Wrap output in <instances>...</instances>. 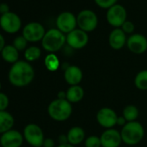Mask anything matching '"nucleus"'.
Instances as JSON below:
<instances>
[{
  "instance_id": "f257e3e1",
  "label": "nucleus",
  "mask_w": 147,
  "mask_h": 147,
  "mask_svg": "<svg viewBox=\"0 0 147 147\" xmlns=\"http://www.w3.org/2000/svg\"><path fill=\"white\" fill-rule=\"evenodd\" d=\"M34 77V68L30 63L26 61H18L12 64L8 75L10 82L18 88L28 86L31 83Z\"/></svg>"
},
{
  "instance_id": "f03ea898",
  "label": "nucleus",
  "mask_w": 147,
  "mask_h": 147,
  "mask_svg": "<svg viewBox=\"0 0 147 147\" xmlns=\"http://www.w3.org/2000/svg\"><path fill=\"white\" fill-rule=\"evenodd\" d=\"M122 142L128 145H135L138 144L144 136L143 125L138 121L127 122L120 131Z\"/></svg>"
},
{
  "instance_id": "7ed1b4c3",
  "label": "nucleus",
  "mask_w": 147,
  "mask_h": 147,
  "mask_svg": "<svg viewBox=\"0 0 147 147\" xmlns=\"http://www.w3.org/2000/svg\"><path fill=\"white\" fill-rule=\"evenodd\" d=\"M73 112L72 105L67 100L55 99L48 107L49 117L55 121H65L69 119Z\"/></svg>"
},
{
  "instance_id": "20e7f679",
  "label": "nucleus",
  "mask_w": 147,
  "mask_h": 147,
  "mask_svg": "<svg viewBox=\"0 0 147 147\" xmlns=\"http://www.w3.org/2000/svg\"><path fill=\"white\" fill-rule=\"evenodd\" d=\"M66 42V36L61 32L58 29H50L46 31L42 40V48L49 52L55 53L60 50Z\"/></svg>"
},
{
  "instance_id": "39448f33",
  "label": "nucleus",
  "mask_w": 147,
  "mask_h": 147,
  "mask_svg": "<svg viewBox=\"0 0 147 147\" xmlns=\"http://www.w3.org/2000/svg\"><path fill=\"white\" fill-rule=\"evenodd\" d=\"M76 18L78 28L87 33L94 31L98 26V17L96 13L91 10L81 11L78 13Z\"/></svg>"
},
{
  "instance_id": "423d86ee",
  "label": "nucleus",
  "mask_w": 147,
  "mask_h": 147,
  "mask_svg": "<svg viewBox=\"0 0 147 147\" xmlns=\"http://www.w3.org/2000/svg\"><path fill=\"white\" fill-rule=\"evenodd\" d=\"M106 18L107 23L111 26L114 27L115 29L121 28L123 24L126 21L127 12L123 5L116 4L113 6L107 9Z\"/></svg>"
},
{
  "instance_id": "0eeeda50",
  "label": "nucleus",
  "mask_w": 147,
  "mask_h": 147,
  "mask_svg": "<svg viewBox=\"0 0 147 147\" xmlns=\"http://www.w3.org/2000/svg\"><path fill=\"white\" fill-rule=\"evenodd\" d=\"M24 138L33 147H42L45 139L42 128L36 124H29L24 127Z\"/></svg>"
},
{
  "instance_id": "6e6552de",
  "label": "nucleus",
  "mask_w": 147,
  "mask_h": 147,
  "mask_svg": "<svg viewBox=\"0 0 147 147\" xmlns=\"http://www.w3.org/2000/svg\"><path fill=\"white\" fill-rule=\"evenodd\" d=\"M0 27L9 34L17 33L22 27V21L20 17L14 12H8L0 17Z\"/></svg>"
},
{
  "instance_id": "1a4fd4ad",
  "label": "nucleus",
  "mask_w": 147,
  "mask_h": 147,
  "mask_svg": "<svg viewBox=\"0 0 147 147\" xmlns=\"http://www.w3.org/2000/svg\"><path fill=\"white\" fill-rule=\"evenodd\" d=\"M55 24L57 29L61 32L67 35L68 33L76 29L77 18L70 11H63L58 15Z\"/></svg>"
},
{
  "instance_id": "9d476101",
  "label": "nucleus",
  "mask_w": 147,
  "mask_h": 147,
  "mask_svg": "<svg viewBox=\"0 0 147 147\" xmlns=\"http://www.w3.org/2000/svg\"><path fill=\"white\" fill-rule=\"evenodd\" d=\"M46 31L42 24L37 22H31L27 24L23 29V36L30 42H36L42 41Z\"/></svg>"
},
{
  "instance_id": "9b49d317",
  "label": "nucleus",
  "mask_w": 147,
  "mask_h": 147,
  "mask_svg": "<svg viewBox=\"0 0 147 147\" xmlns=\"http://www.w3.org/2000/svg\"><path fill=\"white\" fill-rule=\"evenodd\" d=\"M66 42L72 49H81L88 44V35L79 28L76 29L66 36Z\"/></svg>"
},
{
  "instance_id": "f8f14e48",
  "label": "nucleus",
  "mask_w": 147,
  "mask_h": 147,
  "mask_svg": "<svg viewBox=\"0 0 147 147\" xmlns=\"http://www.w3.org/2000/svg\"><path fill=\"white\" fill-rule=\"evenodd\" d=\"M118 115L114 110L109 107H103L97 113L96 119L100 125L106 129H111L117 125Z\"/></svg>"
},
{
  "instance_id": "ddd939ff",
  "label": "nucleus",
  "mask_w": 147,
  "mask_h": 147,
  "mask_svg": "<svg viewBox=\"0 0 147 147\" xmlns=\"http://www.w3.org/2000/svg\"><path fill=\"white\" fill-rule=\"evenodd\" d=\"M126 46L133 54H143L147 50V38L141 34H132L127 39Z\"/></svg>"
},
{
  "instance_id": "4468645a",
  "label": "nucleus",
  "mask_w": 147,
  "mask_h": 147,
  "mask_svg": "<svg viewBox=\"0 0 147 147\" xmlns=\"http://www.w3.org/2000/svg\"><path fill=\"white\" fill-rule=\"evenodd\" d=\"M24 135L17 130H10L2 134L0 144L2 147H20L24 142Z\"/></svg>"
},
{
  "instance_id": "2eb2a0df",
  "label": "nucleus",
  "mask_w": 147,
  "mask_h": 147,
  "mask_svg": "<svg viewBox=\"0 0 147 147\" xmlns=\"http://www.w3.org/2000/svg\"><path fill=\"white\" fill-rule=\"evenodd\" d=\"M100 138L102 147H119L122 142L120 132L113 128L107 129Z\"/></svg>"
},
{
  "instance_id": "dca6fc26",
  "label": "nucleus",
  "mask_w": 147,
  "mask_h": 147,
  "mask_svg": "<svg viewBox=\"0 0 147 147\" xmlns=\"http://www.w3.org/2000/svg\"><path fill=\"white\" fill-rule=\"evenodd\" d=\"M126 34L120 29L116 28L111 31L108 37V43L109 46L115 50L121 49L126 44Z\"/></svg>"
},
{
  "instance_id": "f3484780",
  "label": "nucleus",
  "mask_w": 147,
  "mask_h": 147,
  "mask_svg": "<svg viewBox=\"0 0 147 147\" xmlns=\"http://www.w3.org/2000/svg\"><path fill=\"white\" fill-rule=\"evenodd\" d=\"M83 77L82 69L75 65L68 66L64 71V79L70 86L79 85Z\"/></svg>"
},
{
  "instance_id": "a211bd4d",
  "label": "nucleus",
  "mask_w": 147,
  "mask_h": 147,
  "mask_svg": "<svg viewBox=\"0 0 147 147\" xmlns=\"http://www.w3.org/2000/svg\"><path fill=\"white\" fill-rule=\"evenodd\" d=\"M67 138L68 144L74 146L77 145L84 141L85 131L80 126H74L67 131Z\"/></svg>"
},
{
  "instance_id": "6ab92c4d",
  "label": "nucleus",
  "mask_w": 147,
  "mask_h": 147,
  "mask_svg": "<svg viewBox=\"0 0 147 147\" xmlns=\"http://www.w3.org/2000/svg\"><path fill=\"white\" fill-rule=\"evenodd\" d=\"M67 94V100L70 103H77L81 101L84 97V89L79 86H70L66 91Z\"/></svg>"
},
{
  "instance_id": "aec40b11",
  "label": "nucleus",
  "mask_w": 147,
  "mask_h": 147,
  "mask_svg": "<svg viewBox=\"0 0 147 147\" xmlns=\"http://www.w3.org/2000/svg\"><path fill=\"white\" fill-rule=\"evenodd\" d=\"M14 125V118L9 112L0 111V133L3 134L12 129Z\"/></svg>"
},
{
  "instance_id": "412c9836",
  "label": "nucleus",
  "mask_w": 147,
  "mask_h": 147,
  "mask_svg": "<svg viewBox=\"0 0 147 147\" xmlns=\"http://www.w3.org/2000/svg\"><path fill=\"white\" fill-rule=\"evenodd\" d=\"M1 55L2 58L6 62L14 64L17 61H18V57H19L18 50L13 45H5V47L1 52Z\"/></svg>"
},
{
  "instance_id": "4be33fe9",
  "label": "nucleus",
  "mask_w": 147,
  "mask_h": 147,
  "mask_svg": "<svg viewBox=\"0 0 147 147\" xmlns=\"http://www.w3.org/2000/svg\"><path fill=\"white\" fill-rule=\"evenodd\" d=\"M138 115H139L138 109L134 105H128L123 110V117L125 119L126 122L137 121Z\"/></svg>"
},
{
  "instance_id": "5701e85b",
  "label": "nucleus",
  "mask_w": 147,
  "mask_h": 147,
  "mask_svg": "<svg viewBox=\"0 0 147 147\" xmlns=\"http://www.w3.org/2000/svg\"><path fill=\"white\" fill-rule=\"evenodd\" d=\"M134 84L139 90H147V70H142L137 74L134 79Z\"/></svg>"
},
{
  "instance_id": "b1692460",
  "label": "nucleus",
  "mask_w": 147,
  "mask_h": 147,
  "mask_svg": "<svg viewBox=\"0 0 147 147\" xmlns=\"http://www.w3.org/2000/svg\"><path fill=\"white\" fill-rule=\"evenodd\" d=\"M44 65L49 71H56L60 66L58 57L54 53H49L44 59Z\"/></svg>"
},
{
  "instance_id": "393cba45",
  "label": "nucleus",
  "mask_w": 147,
  "mask_h": 147,
  "mask_svg": "<svg viewBox=\"0 0 147 147\" xmlns=\"http://www.w3.org/2000/svg\"><path fill=\"white\" fill-rule=\"evenodd\" d=\"M41 54H42V51L40 48L36 46H30L25 49L24 57H25L26 61L30 62V61H34L39 59L41 56Z\"/></svg>"
},
{
  "instance_id": "a878e982",
  "label": "nucleus",
  "mask_w": 147,
  "mask_h": 147,
  "mask_svg": "<svg viewBox=\"0 0 147 147\" xmlns=\"http://www.w3.org/2000/svg\"><path fill=\"white\" fill-rule=\"evenodd\" d=\"M85 146L86 147H102L100 138L95 135L89 136L85 139Z\"/></svg>"
},
{
  "instance_id": "bb28decb",
  "label": "nucleus",
  "mask_w": 147,
  "mask_h": 147,
  "mask_svg": "<svg viewBox=\"0 0 147 147\" xmlns=\"http://www.w3.org/2000/svg\"><path fill=\"white\" fill-rule=\"evenodd\" d=\"M27 43L28 41L23 36H17L14 41H13V46L18 50V51H22L24 49H26L27 48Z\"/></svg>"
},
{
  "instance_id": "cd10ccee",
  "label": "nucleus",
  "mask_w": 147,
  "mask_h": 147,
  "mask_svg": "<svg viewBox=\"0 0 147 147\" xmlns=\"http://www.w3.org/2000/svg\"><path fill=\"white\" fill-rule=\"evenodd\" d=\"M94 3L101 9H109L117 4L118 0H94Z\"/></svg>"
},
{
  "instance_id": "c85d7f7f",
  "label": "nucleus",
  "mask_w": 147,
  "mask_h": 147,
  "mask_svg": "<svg viewBox=\"0 0 147 147\" xmlns=\"http://www.w3.org/2000/svg\"><path fill=\"white\" fill-rule=\"evenodd\" d=\"M9 106V98L8 96L0 92V111H5Z\"/></svg>"
},
{
  "instance_id": "c756f323",
  "label": "nucleus",
  "mask_w": 147,
  "mask_h": 147,
  "mask_svg": "<svg viewBox=\"0 0 147 147\" xmlns=\"http://www.w3.org/2000/svg\"><path fill=\"white\" fill-rule=\"evenodd\" d=\"M125 34H131L133 31H134V30H135V26H134V24H133V23H131V21H125L124 24H123V25L121 26V28H120Z\"/></svg>"
},
{
  "instance_id": "7c9ffc66",
  "label": "nucleus",
  "mask_w": 147,
  "mask_h": 147,
  "mask_svg": "<svg viewBox=\"0 0 147 147\" xmlns=\"http://www.w3.org/2000/svg\"><path fill=\"white\" fill-rule=\"evenodd\" d=\"M10 12V6L6 3H1L0 4V14L4 15Z\"/></svg>"
},
{
  "instance_id": "2f4dec72",
  "label": "nucleus",
  "mask_w": 147,
  "mask_h": 147,
  "mask_svg": "<svg viewBox=\"0 0 147 147\" xmlns=\"http://www.w3.org/2000/svg\"><path fill=\"white\" fill-rule=\"evenodd\" d=\"M55 141H54L53 138H47L44 139L42 146L43 147H55Z\"/></svg>"
},
{
  "instance_id": "473e14b6",
  "label": "nucleus",
  "mask_w": 147,
  "mask_h": 147,
  "mask_svg": "<svg viewBox=\"0 0 147 147\" xmlns=\"http://www.w3.org/2000/svg\"><path fill=\"white\" fill-rule=\"evenodd\" d=\"M5 47V37L2 36V34H0V53L2 52L4 48Z\"/></svg>"
},
{
  "instance_id": "72a5a7b5",
  "label": "nucleus",
  "mask_w": 147,
  "mask_h": 147,
  "mask_svg": "<svg viewBox=\"0 0 147 147\" xmlns=\"http://www.w3.org/2000/svg\"><path fill=\"white\" fill-rule=\"evenodd\" d=\"M59 143L60 144H68L67 142V135L64 136V135H61L59 137Z\"/></svg>"
},
{
  "instance_id": "f704fd0d",
  "label": "nucleus",
  "mask_w": 147,
  "mask_h": 147,
  "mask_svg": "<svg viewBox=\"0 0 147 147\" xmlns=\"http://www.w3.org/2000/svg\"><path fill=\"white\" fill-rule=\"evenodd\" d=\"M126 124V120H125V119L122 116V117H119L118 118V121H117V125H122V126H124Z\"/></svg>"
},
{
  "instance_id": "c9c22d12",
  "label": "nucleus",
  "mask_w": 147,
  "mask_h": 147,
  "mask_svg": "<svg viewBox=\"0 0 147 147\" xmlns=\"http://www.w3.org/2000/svg\"><path fill=\"white\" fill-rule=\"evenodd\" d=\"M56 147H75L74 145L70 144H59L58 146Z\"/></svg>"
},
{
  "instance_id": "e433bc0d",
  "label": "nucleus",
  "mask_w": 147,
  "mask_h": 147,
  "mask_svg": "<svg viewBox=\"0 0 147 147\" xmlns=\"http://www.w3.org/2000/svg\"><path fill=\"white\" fill-rule=\"evenodd\" d=\"M0 90H1V83H0Z\"/></svg>"
}]
</instances>
